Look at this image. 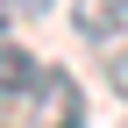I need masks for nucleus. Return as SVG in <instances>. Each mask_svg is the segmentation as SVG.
Wrapping results in <instances>:
<instances>
[{"label":"nucleus","instance_id":"nucleus-1","mask_svg":"<svg viewBox=\"0 0 128 128\" xmlns=\"http://www.w3.org/2000/svg\"><path fill=\"white\" fill-rule=\"evenodd\" d=\"M28 121L36 128H86V92H78V78L50 64V71L36 78V92H28Z\"/></svg>","mask_w":128,"mask_h":128},{"label":"nucleus","instance_id":"nucleus-2","mask_svg":"<svg viewBox=\"0 0 128 128\" xmlns=\"http://www.w3.org/2000/svg\"><path fill=\"white\" fill-rule=\"evenodd\" d=\"M71 22H78V36L86 43H121L128 36V0H71Z\"/></svg>","mask_w":128,"mask_h":128},{"label":"nucleus","instance_id":"nucleus-3","mask_svg":"<svg viewBox=\"0 0 128 128\" xmlns=\"http://www.w3.org/2000/svg\"><path fill=\"white\" fill-rule=\"evenodd\" d=\"M36 78H43V64L28 57L22 43H7V36H0V107H28Z\"/></svg>","mask_w":128,"mask_h":128},{"label":"nucleus","instance_id":"nucleus-4","mask_svg":"<svg viewBox=\"0 0 128 128\" xmlns=\"http://www.w3.org/2000/svg\"><path fill=\"white\" fill-rule=\"evenodd\" d=\"M107 86H114L121 100H128V36L114 43V50H107Z\"/></svg>","mask_w":128,"mask_h":128},{"label":"nucleus","instance_id":"nucleus-5","mask_svg":"<svg viewBox=\"0 0 128 128\" xmlns=\"http://www.w3.org/2000/svg\"><path fill=\"white\" fill-rule=\"evenodd\" d=\"M14 14H50V0H14Z\"/></svg>","mask_w":128,"mask_h":128},{"label":"nucleus","instance_id":"nucleus-6","mask_svg":"<svg viewBox=\"0 0 128 128\" xmlns=\"http://www.w3.org/2000/svg\"><path fill=\"white\" fill-rule=\"evenodd\" d=\"M7 22H14V0H0V36H7Z\"/></svg>","mask_w":128,"mask_h":128}]
</instances>
